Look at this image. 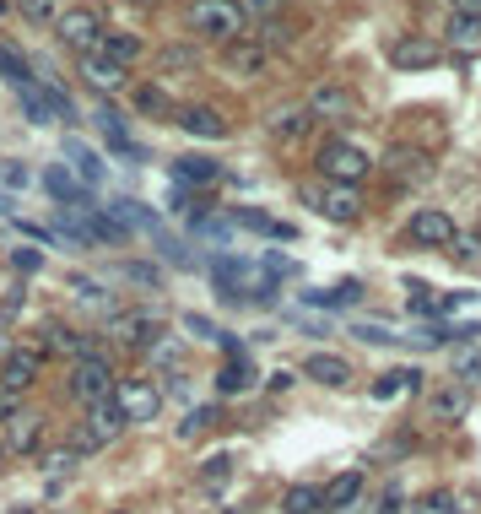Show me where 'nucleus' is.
Here are the masks:
<instances>
[{"label": "nucleus", "instance_id": "obj_1", "mask_svg": "<svg viewBox=\"0 0 481 514\" xmlns=\"http://www.w3.org/2000/svg\"><path fill=\"white\" fill-rule=\"evenodd\" d=\"M184 28L195 38H206V44H238V38H249V17L238 11V0H190L184 6Z\"/></svg>", "mask_w": 481, "mask_h": 514}, {"label": "nucleus", "instance_id": "obj_2", "mask_svg": "<svg viewBox=\"0 0 481 514\" xmlns=\"http://www.w3.org/2000/svg\"><path fill=\"white\" fill-rule=\"evenodd\" d=\"M119 385V374H114V363L103 358V352H87V358H76L71 363V374H65V395H71L76 406H98V401H109Z\"/></svg>", "mask_w": 481, "mask_h": 514}, {"label": "nucleus", "instance_id": "obj_3", "mask_svg": "<svg viewBox=\"0 0 481 514\" xmlns=\"http://www.w3.org/2000/svg\"><path fill=\"white\" fill-rule=\"evenodd\" d=\"M314 168H319L330 184H363V179L373 174V157L357 147L352 136H330L325 147L314 152Z\"/></svg>", "mask_w": 481, "mask_h": 514}, {"label": "nucleus", "instance_id": "obj_4", "mask_svg": "<svg viewBox=\"0 0 481 514\" xmlns=\"http://www.w3.org/2000/svg\"><path fill=\"white\" fill-rule=\"evenodd\" d=\"M125 428L130 423L119 417V406L114 401H98V406H87V412H82V423H76V433H71V450L76 455H98V450H109Z\"/></svg>", "mask_w": 481, "mask_h": 514}, {"label": "nucleus", "instance_id": "obj_5", "mask_svg": "<svg viewBox=\"0 0 481 514\" xmlns=\"http://www.w3.org/2000/svg\"><path fill=\"white\" fill-rule=\"evenodd\" d=\"M109 401L119 406V417H125V423H157V412H163V390L152 385V379H119L114 385V395Z\"/></svg>", "mask_w": 481, "mask_h": 514}, {"label": "nucleus", "instance_id": "obj_6", "mask_svg": "<svg viewBox=\"0 0 481 514\" xmlns=\"http://www.w3.org/2000/svg\"><path fill=\"white\" fill-rule=\"evenodd\" d=\"M55 38L76 55H98V38H103V17L92 6H71L55 17Z\"/></svg>", "mask_w": 481, "mask_h": 514}, {"label": "nucleus", "instance_id": "obj_7", "mask_svg": "<svg viewBox=\"0 0 481 514\" xmlns=\"http://www.w3.org/2000/svg\"><path fill=\"white\" fill-rule=\"evenodd\" d=\"M303 109L314 114V120H330V125H346V120H363V98H357L352 87H341V82H319L309 92V103Z\"/></svg>", "mask_w": 481, "mask_h": 514}, {"label": "nucleus", "instance_id": "obj_8", "mask_svg": "<svg viewBox=\"0 0 481 514\" xmlns=\"http://www.w3.org/2000/svg\"><path fill=\"white\" fill-rule=\"evenodd\" d=\"M303 201L314 206L319 217L325 222H336V228H346V222H357L363 217V190H357V184H330V190H303Z\"/></svg>", "mask_w": 481, "mask_h": 514}, {"label": "nucleus", "instance_id": "obj_9", "mask_svg": "<svg viewBox=\"0 0 481 514\" xmlns=\"http://www.w3.org/2000/svg\"><path fill=\"white\" fill-rule=\"evenodd\" d=\"M454 217H449V206H417L406 222V239L411 244H422V249H449L454 244Z\"/></svg>", "mask_w": 481, "mask_h": 514}, {"label": "nucleus", "instance_id": "obj_10", "mask_svg": "<svg viewBox=\"0 0 481 514\" xmlns=\"http://www.w3.org/2000/svg\"><path fill=\"white\" fill-rule=\"evenodd\" d=\"M438 49L444 44H438L433 33H395L384 55H390L395 71H427V65H438Z\"/></svg>", "mask_w": 481, "mask_h": 514}, {"label": "nucleus", "instance_id": "obj_11", "mask_svg": "<svg viewBox=\"0 0 481 514\" xmlns=\"http://www.w3.org/2000/svg\"><path fill=\"white\" fill-rule=\"evenodd\" d=\"M38 374H44V352H38V347H17V341H11V352L0 358V390L22 395V390L38 385Z\"/></svg>", "mask_w": 481, "mask_h": 514}, {"label": "nucleus", "instance_id": "obj_12", "mask_svg": "<svg viewBox=\"0 0 481 514\" xmlns=\"http://www.w3.org/2000/svg\"><path fill=\"white\" fill-rule=\"evenodd\" d=\"M103 331H109L119 347L146 352V347H157V336H163V320H157V314H109Z\"/></svg>", "mask_w": 481, "mask_h": 514}, {"label": "nucleus", "instance_id": "obj_13", "mask_svg": "<svg viewBox=\"0 0 481 514\" xmlns=\"http://www.w3.org/2000/svg\"><path fill=\"white\" fill-rule=\"evenodd\" d=\"M384 174L395 184H427L433 179V157L422 147H411V141H390V152H384Z\"/></svg>", "mask_w": 481, "mask_h": 514}, {"label": "nucleus", "instance_id": "obj_14", "mask_svg": "<svg viewBox=\"0 0 481 514\" xmlns=\"http://www.w3.org/2000/svg\"><path fill=\"white\" fill-rule=\"evenodd\" d=\"M38 352H65V358H87V352H98L92 347V336H82V331H71V325H60V320H44L38 325V341H33Z\"/></svg>", "mask_w": 481, "mask_h": 514}, {"label": "nucleus", "instance_id": "obj_15", "mask_svg": "<svg viewBox=\"0 0 481 514\" xmlns=\"http://www.w3.org/2000/svg\"><path fill=\"white\" fill-rule=\"evenodd\" d=\"M173 125H179L184 136H195V141H227V120H222L217 109H206V103L179 109V114H173Z\"/></svg>", "mask_w": 481, "mask_h": 514}, {"label": "nucleus", "instance_id": "obj_16", "mask_svg": "<svg viewBox=\"0 0 481 514\" xmlns=\"http://www.w3.org/2000/svg\"><path fill=\"white\" fill-rule=\"evenodd\" d=\"M168 174H173L179 190H206V184L222 179V163H211V157H200V152H184V157H173Z\"/></svg>", "mask_w": 481, "mask_h": 514}, {"label": "nucleus", "instance_id": "obj_17", "mask_svg": "<svg viewBox=\"0 0 481 514\" xmlns=\"http://www.w3.org/2000/svg\"><path fill=\"white\" fill-rule=\"evenodd\" d=\"M303 379H314V385H325V390H346L352 385V363L336 358V352H309V358H303Z\"/></svg>", "mask_w": 481, "mask_h": 514}, {"label": "nucleus", "instance_id": "obj_18", "mask_svg": "<svg viewBox=\"0 0 481 514\" xmlns=\"http://www.w3.org/2000/svg\"><path fill=\"white\" fill-rule=\"evenodd\" d=\"M76 76L92 87V92H125L130 82H125V65H114V60H103V55H82V65H76Z\"/></svg>", "mask_w": 481, "mask_h": 514}, {"label": "nucleus", "instance_id": "obj_19", "mask_svg": "<svg viewBox=\"0 0 481 514\" xmlns=\"http://www.w3.org/2000/svg\"><path fill=\"white\" fill-rule=\"evenodd\" d=\"M363 466H352V471H341V477H330L325 487H319V504H325V514H341V509H352L357 504V493H363Z\"/></svg>", "mask_w": 481, "mask_h": 514}, {"label": "nucleus", "instance_id": "obj_20", "mask_svg": "<svg viewBox=\"0 0 481 514\" xmlns=\"http://www.w3.org/2000/svg\"><path fill=\"white\" fill-rule=\"evenodd\" d=\"M44 444V417L38 412H17L6 423V455H33Z\"/></svg>", "mask_w": 481, "mask_h": 514}, {"label": "nucleus", "instance_id": "obj_21", "mask_svg": "<svg viewBox=\"0 0 481 514\" xmlns=\"http://www.w3.org/2000/svg\"><path fill=\"white\" fill-rule=\"evenodd\" d=\"M222 65H227L233 76H265L271 55H265L255 38H238V44H227V49H222Z\"/></svg>", "mask_w": 481, "mask_h": 514}, {"label": "nucleus", "instance_id": "obj_22", "mask_svg": "<svg viewBox=\"0 0 481 514\" xmlns=\"http://www.w3.org/2000/svg\"><path fill=\"white\" fill-rule=\"evenodd\" d=\"M44 190L55 195L60 206H87V201H92V195H87V184L76 179L65 163H49V168H44Z\"/></svg>", "mask_w": 481, "mask_h": 514}, {"label": "nucleus", "instance_id": "obj_23", "mask_svg": "<svg viewBox=\"0 0 481 514\" xmlns=\"http://www.w3.org/2000/svg\"><path fill=\"white\" fill-rule=\"evenodd\" d=\"M233 222H238V228H249V233H260V239H282V244L298 239V228H292V222H282V217H265V212H255V206H238Z\"/></svg>", "mask_w": 481, "mask_h": 514}, {"label": "nucleus", "instance_id": "obj_24", "mask_svg": "<svg viewBox=\"0 0 481 514\" xmlns=\"http://www.w3.org/2000/svg\"><path fill=\"white\" fill-rule=\"evenodd\" d=\"M130 103H136V114H152V120H173V114H179V103H173L157 82H136L130 87Z\"/></svg>", "mask_w": 481, "mask_h": 514}, {"label": "nucleus", "instance_id": "obj_25", "mask_svg": "<svg viewBox=\"0 0 481 514\" xmlns=\"http://www.w3.org/2000/svg\"><path fill=\"white\" fill-rule=\"evenodd\" d=\"M65 157H71V174H76V179H82V184H87V190H92V184H103V174H109V168H103V157H98V152H92V147H87V141H76V136H71V141H65Z\"/></svg>", "mask_w": 481, "mask_h": 514}, {"label": "nucleus", "instance_id": "obj_26", "mask_svg": "<svg viewBox=\"0 0 481 514\" xmlns=\"http://www.w3.org/2000/svg\"><path fill=\"white\" fill-rule=\"evenodd\" d=\"M92 125L103 130V141H109V147H114L119 157H136V163H141V147H136V136L125 130V120H119L114 109H98V114H92Z\"/></svg>", "mask_w": 481, "mask_h": 514}, {"label": "nucleus", "instance_id": "obj_27", "mask_svg": "<svg viewBox=\"0 0 481 514\" xmlns=\"http://www.w3.org/2000/svg\"><path fill=\"white\" fill-rule=\"evenodd\" d=\"M141 49H146V44H141L136 33H109V28H103V38H98V55L114 60V65H125V71L141 60Z\"/></svg>", "mask_w": 481, "mask_h": 514}, {"label": "nucleus", "instance_id": "obj_28", "mask_svg": "<svg viewBox=\"0 0 481 514\" xmlns=\"http://www.w3.org/2000/svg\"><path fill=\"white\" fill-rule=\"evenodd\" d=\"M314 125H319V120H314L309 109H282V114H271V120H265V130H271L276 141H303Z\"/></svg>", "mask_w": 481, "mask_h": 514}, {"label": "nucleus", "instance_id": "obj_29", "mask_svg": "<svg viewBox=\"0 0 481 514\" xmlns=\"http://www.w3.org/2000/svg\"><path fill=\"white\" fill-rule=\"evenodd\" d=\"M438 44L460 49V55H476V49H481V17H449V28H444Z\"/></svg>", "mask_w": 481, "mask_h": 514}, {"label": "nucleus", "instance_id": "obj_30", "mask_svg": "<svg viewBox=\"0 0 481 514\" xmlns=\"http://www.w3.org/2000/svg\"><path fill=\"white\" fill-rule=\"evenodd\" d=\"M119 282L141 287V293H163V266H152V260H119Z\"/></svg>", "mask_w": 481, "mask_h": 514}, {"label": "nucleus", "instance_id": "obj_31", "mask_svg": "<svg viewBox=\"0 0 481 514\" xmlns=\"http://www.w3.org/2000/svg\"><path fill=\"white\" fill-rule=\"evenodd\" d=\"M417 368H390V374H379L373 379V401H395V395H411L417 390Z\"/></svg>", "mask_w": 481, "mask_h": 514}, {"label": "nucleus", "instance_id": "obj_32", "mask_svg": "<svg viewBox=\"0 0 481 514\" xmlns=\"http://www.w3.org/2000/svg\"><path fill=\"white\" fill-rule=\"evenodd\" d=\"M427 406H433L438 423H460V417L471 412V395L454 390V385H444V390H433V401H427Z\"/></svg>", "mask_w": 481, "mask_h": 514}, {"label": "nucleus", "instance_id": "obj_33", "mask_svg": "<svg viewBox=\"0 0 481 514\" xmlns=\"http://www.w3.org/2000/svg\"><path fill=\"white\" fill-rule=\"evenodd\" d=\"M65 287L76 293V303H87V309H103V314H114V293H109L103 282H92V276H82V271H76Z\"/></svg>", "mask_w": 481, "mask_h": 514}, {"label": "nucleus", "instance_id": "obj_34", "mask_svg": "<svg viewBox=\"0 0 481 514\" xmlns=\"http://www.w3.org/2000/svg\"><path fill=\"white\" fill-rule=\"evenodd\" d=\"M357 298H363V282H341L330 293H303V303H314V309H352Z\"/></svg>", "mask_w": 481, "mask_h": 514}, {"label": "nucleus", "instance_id": "obj_35", "mask_svg": "<svg viewBox=\"0 0 481 514\" xmlns=\"http://www.w3.org/2000/svg\"><path fill=\"white\" fill-rule=\"evenodd\" d=\"M38 466H44V477H55V482H60V477H71V471L82 466V455H76L71 444H55V450L38 455Z\"/></svg>", "mask_w": 481, "mask_h": 514}, {"label": "nucleus", "instance_id": "obj_36", "mask_svg": "<svg viewBox=\"0 0 481 514\" xmlns=\"http://www.w3.org/2000/svg\"><path fill=\"white\" fill-rule=\"evenodd\" d=\"M249 390V358H227L217 368V395H244Z\"/></svg>", "mask_w": 481, "mask_h": 514}, {"label": "nucleus", "instance_id": "obj_37", "mask_svg": "<svg viewBox=\"0 0 481 514\" xmlns=\"http://www.w3.org/2000/svg\"><path fill=\"white\" fill-rule=\"evenodd\" d=\"M195 65H200V55H195L190 44H163V49H157V71H163V76H173V71H195Z\"/></svg>", "mask_w": 481, "mask_h": 514}, {"label": "nucleus", "instance_id": "obj_38", "mask_svg": "<svg viewBox=\"0 0 481 514\" xmlns=\"http://www.w3.org/2000/svg\"><path fill=\"white\" fill-rule=\"evenodd\" d=\"M0 76H6L17 92H28L33 87V71H28V60L17 55V49H0Z\"/></svg>", "mask_w": 481, "mask_h": 514}, {"label": "nucleus", "instance_id": "obj_39", "mask_svg": "<svg viewBox=\"0 0 481 514\" xmlns=\"http://www.w3.org/2000/svg\"><path fill=\"white\" fill-rule=\"evenodd\" d=\"M227 477H233V455H206L200 460V487L217 493V487H227Z\"/></svg>", "mask_w": 481, "mask_h": 514}, {"label": "nucleus", "instance_id": "obj_40", "mask_svg": "<svg viewBox=\"0 0 481 514\" xmlns=\"http://www.w3.org/2000/svg\"><path fill=\"white\" fill-rule=\"evenodd\" d=\"M17 103H22V114H28L33 125H49V114H55V109H49V92L38 87V82L28 92H17Z\"/></svg>", "mask_w": 481, "mask_h": 514}, {"label": "nucleus", "instance_id": "obj_41", "mask_svg": "<svg viewBox=\"0 0 481 514\" xmlns=\"http://www.w3.org/2000/svg\"><path fill=\"white\" fill-rule=\"evenodd\" d=\"M282 509L287 514H325V504H319V487H292Z\"/></svg>", "mask_w": 481, "mask_h": 514}, {"label": "nucleus", "instance_id": "obj_42", "mask_svg": "<svg viewBox=\"0 0 481 514\" xmlns=\"http://www.w3.org/2000/svg\"><path fill=\"white\" fill-rule=\"evenodd\" d=\"M211 423H217V406H195V412L179 423V439H200V433H206Z\"/></svg>", "mask_w": 481, "mask_h": 514}, {"label": "nucleus", "instance_id": "obj_43", "mask_svg": "<svg viewBox=\"0 0 481 514\" xmlns=\"http://www.w3.org/2000/svg\"><path fill=\"white\" fill-rule=\"evenodd\" d=\"M454 255H460V266H481V233H454Z\"/></svg>", "mask_w": 481, "mask_h": 514}, {"label": "nucleus", "instance_id": "obj_44", "mask_svg": "<svg viewBox=\"0 0 481 514\" xmlns=\"http://www.w3.org/2000/svg\"><path fill=\"white\" fill-rule=\"evenodd\" d=\"M282 6H287V0H238V11H244V17H260V22H276V17H282Z\"/></svg>", "mask_w": 481, "mask_h": 514}, {"label": "nucleus", "instance_id": "obj_45", "mask_svg": "<svg viewBox=\"0 0 481 514\" xmlns=\"http://www.w3.org/2000/svg\"><path fill=\"white\" fill-rule=\"evenodd\" d=\"M179 325H184V331H195L200 341H222V336H227V331H217V325H211V320H206V314H184V320H179Z\"/></svg>", "mask_w": 481, "mask_h": 514}, {"label": "nucleus", "instance_id": "obj_46", "mask_svg": "<svg viewBox=\"0 0 481 514\" xmlns=\"http://www.w3.org/2000/svg\"><path fill=\"white\" fill-rule=\"evenodd\" d=\"M22 17L44 28V22H49V17H60V11H55V0H22Z\"/></svg>", "mask_w": 481, "mask_h": 514}, {"label": "nucleus", "instance_id": "obj_47", "mask_svg": "<svg viewBox=\"0 0 481 514\" xmlns=\"http://www.w3.org/2000/svg\"><path fill=\"white\" fill-rule=\"evenodd\" d=\"M454 374H460L465 385H476L481 379V352H460V358H454Z\"/></svg>", "mask_w": 481, "mask_h": 514}, {"label": "nucleus", "instance_id": "obj_48", "mask_svg": "<svg viewBox=\"0 0 481 514\" xmlns=\"http://www.w3.org/2000/svg\"><path fill=\"white\" fill-rule=\"evenodd\" d=\"M11 266L22 276H33V271H44V255H38V249H11Z\"/></svg>", "mask_w": 481, "mask_h": 514}, {"label": "nucleus", "instance_id": "obj_49", "mask_svg": "<svg viewBox=\"0 0 481 514\" xmlns=\"http://www.w3.org/2000/svg\"><path fill=\"white\" fill-rule=\"evenodd\" d=\"M0 184H6V190H22V184H28V168H22V163H0Z\"/></svg>", "mask_w": 481, "mask_h": 514}, {"label": "nucleus", "instance_id": "obj_50", "mask_svg": "<svg viewBox=\"0 0 481 514\" xmlns=\"http://www.w3.org/2000/svg\"><path fill=\"white\" fill-rule=\"evenodd\" d=\"M352 336L373 341V347H390V341H400V336H390V331H379V325H352Z\"/></svg>", "mask_w": 481, "mask_h": 514}, {"label": "nucleus", "instance_id": "obj_51", "mask_svg": "<svg viewBox=\"0 0 481 514\" xmlns=\"http://www.w3.org/2000/svg\"><path fill=\"white\" fill-rule=\"evenodd\" d=\"M417 514H454V498L433 493V498H422V504H417Z\"/></svg>", "mask_w": 481, "mask_h": 514}, {"label": "nucleus", "instance_id": "obj_52", "mask_svg": "<svg viewBox=\"0 0 481 514\" xmlns=\"http://www.w3.org/2000/svg\"><path fill=\"white\" fill-rule=\"evenodd\" d=\"M22 412V395H11V390H0V423H11V417Z\"/></svg>", "mask_w": 481, "mask_h": 514}, {"label": "nucleus", "instance_id": "obj_53", "mask_svg": "<svg viewBox=\"0 0 481 514\" xmlns=\"http://www.w3.org/2000/svg\"><path fill=\"white\" fill-rule=\"evenodd\" d=\"M454 17H481V0H454Z\"/></svg>", "mask_w": 481, "mask_h": 514}, {"label": "nucleus", "instance_id": "obj_54", "mask_svg": "<svg viewBox=\"0 0 481 514\" xmlns=\"http://www.w3.org/2000/svg\"><path fill=\"white\" fill-rule=\"evenodd\" d=\"M11 206H17V201H11V195H0V217H11Z\"/></svg>", "mask_w": 481, "mask_h": 514}, {"label": "nucleus", "instance_id": "obj_55", "mask_svg": "<svg viewBox=\"0 0 481 514\" xmlns=\"http://www.w3.org/2000/svg\"><path fill=\"white\" fill-rule=\"evenodd\" d=\"M11 514H38V509H28V504H17V509H11Z\"/></svg>", "mask_w": 481, "mask_h": 514}, {"label": "nucleus", "instance_id": "obj_56", "mask_svg": "<svg viewBox=\"0 0 481 514\" xmlns=\"http://www.w3.org/2000/svg\"><path fill=\"white\" fill-rule=\"evenodd\" d=\"M6 460H11V455H6V439H0V466H6Z\"/></svg>", "mask_w": 481, "mask_h": 514}, {"label": "nucleus", "instance_id": "obj_57", "mask_svg": "<svg viewBox=\"0 0 481 514\" xmlns=\"http://www.w3.org/2000/svg\"><path fill=\"white\" fill-rule=\"evenodd\" d=\"M6 11H11V0H0V17H6Z\"/></svg>", "mask_w": 481, "mask_h": 514}]
</instances>
